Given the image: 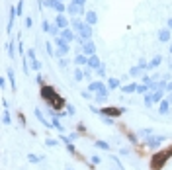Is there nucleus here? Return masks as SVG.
<instances>
[{
    "instance_id": "obj_1",
    "label": "nucleus",
    "mask_w": 172,
    "mask_h": 170,
    "mask_svg": "<svg viewBox=\"0 0 172 170\" xmlns=\"http://www.w3.org/2000/svg\"><path fill=\"white\" fill-rule=\"evenodd\" d=\"M41 96L45 98V102H49L51 108H63V106L66 104L61 96H57V92H55L51 86H43V88H41Z\"/></svg>"
},
{
    "instance_id": "obj_2",
    "label": "nucleus",
    "mask_w": 172,
    "mask_h": 170,
    "mask_svg": "<svg viewBox=\"0 0 172 170\" xmlns=\"http://www.w3.org/2000/svg\"><path fill=\"white\" fill-rule=\"evenodd\" d=\"M71 24H73L74 31L78 33V37H82L84 41L92 37V26H88L86 22H80V20H76V18H74V20L71 22Z\"/></svg>"
},
{
    "instance_id": "obj_3",
    "label": "nucleus",
    "mask_w": 172,
    "mask_h": 170,
    "mask_svg": "<svg viewBox=\"0 0 172 170\" xmlns=\"http://www.w3.org/2000/svg\"><path fill=\"white\" fill-rule=\"evenodd\" d=\"M172 155V149H164V150H160V153H157L155 155V158H152V170H160L162 166H164L166 162V158Z\"/></svg>"
},
{
    "instance_id": "obj_4",
    "label": "nucleus",
    "mask_w": 172,
    "mask_h": 170,
    "mask_svg": "<svg viewBox=\"0 0 172 170\" xmlns=\"http://www.w3.org/2000/svg\"><path fill=\"white\" fill-rule=\"evenodd\" d=\"M55 43H57V53H55V55H59V57H65V55H69V43H66L65 39L57 37V39H55Z\"/></svg>"
},
{
    "instance_id": "obj_5",
    "label": "nucleus",
    "mask_w": 172,
    "mask_h": 170,
    "mask_svg": "<svg viewBox=\"0 0 172 170\" xmlns=\"http://www.w3.org/2000/svg\"><path fill=\"white\" fill-rule=\"evenodd\" d=\"M164 139H166V137H162V135H155V133H152V135L147 139L145 143H147V147H151V149H159V145L162 143Z\"/></svg>"
},
{
    "instance_id": "obj_6",
    "label": "nucleus",
    "mask_w": 172,
    "mask_h": 170,
    "mask_svg": "<svg viewBox=\"0 0 172 170\" xmlns=\"http://www.w3.org/2000/svg\"><path fill=\"white\" fill-rule=\"evenodd\" d=\"M45 6H49V8H53V10H57L59 14H63L66 10V6L61 2V0H45Z\"/></svg>"
},
{
    "instance_id": "obj_7",
    "label": "nucleus",
    "mask_w": 172,
    "mask_h": 170,
    "mask_svg": "<svg viewBox=\"0 0 172 170\" xmlns=\"http://www.w3.org/2000/svg\"><path fill=\"white\" fill-rule=\"evenodd\" d=\"M82 51H84V55H88V57L96 55V45H94V41L92 39H86L84 43H82Z\"/></svg>"
},
{
    "instance_id": "obj_8",
    "label": "nucleus",
    "mask_w": 172,
    "mask_h": 170,
    "mask_svg": "<svg viewBox=\"0 0 172 170\" xmlns=\"http://www.w3.org/2000/svg\"><path fill=\"white\" fill-rule=\"evenodd\" d=\"M100 113H102V115H108V118H117V115L123 113V110H121V108H104V110H100Z\"/></svg>"
},
{
    "instance_id": "obj_9",
    "label": "nucleus",
    "mask_w": 172,
    "mask_h": 170,
    "mask_svg": "<svg viewBox=\"0 0 172 170\" xmlns=\"http://www.w3.org/2000/svg\"><path fill=\"white\" fill-rule=\"evenodd\" d=\"M66 12L71 14V16H76V14H78V16H82V14H86V12H84V6H78V4H73V2H71V4L66 6Z\"/></svg>"
},
{
    "instance_id": "obj_10",
    "label": "nucleus",
    "mask_w": 172,
    "mask_h": 170,
    "mask_svg": "<svg viewBox=\"0 0 172 170\" xmlns=\"http://www.w3.org/2000/svg\"><path fill=\"white\" fill-rule=\"evenodd\" d=\"M59 37H61V39H65L66 43H71L73 39H78V35H74L73 29H69V27H66V29H61V35H59Z\"/></svg>"
},
{
    "instance_id": "obj_11",
    "label": "nucleus",
    "mask_w": 172,
    "mask_h": 170,
    "mask_svg": "<svg viewBox=\"0 0 172 170\" xmlns=\"http://www.w3.org/2000/svg\"><path fill=\"white\" fill-rule=\"evenodd\" d=\"M69 24H71V22L66 20L65 14H59V16L55 18V26L59 27V29H66V27H69Z\"/></svg>"
},
{
    "instance_id": "obj_12",
    "label": "nucleus",
    "mask_w": 172,
    "mask_h": 170,
    "mask_svg": "<svg viewBox=\"0 0 172 170\" xmlns=\"http://www.w3.org/2000/svg\"><path fill=\"white\" fill-rule=\"evenodd\" d=\"M84 22L88 24V26H94V24H98V14L92 12V10H88V12L84 14Z\"/></svg>"
},
{
    "instance_id": "obj_13",
    "label": "nucleus",
    "mask_w": 172,
    "mask_h": 170,
    "mask_svg": "<svg viewBox=\"0 0 172 170\" xmlns=\"http://www.w3.org/2000/svg\"><path fill=\"white\" fill-rule=\"evenodd\" d=\"M159 39L162 41V43H166V41L172 39V29H168V27H164V29H160L159 31Z\"/></svg>"
},
{
    "instance_id": "obj_14",
    "label": "nucleus",
    "mask_w": 172,
    "mask_h": 170,
    "mask_svg": "<svg viewBox=\"0 0 172 170\" xmlns=\"http://www.w3.org/2000/svg\"><path fill=\"white\" fill-rule=\"evenodd\" d=\"M100 66H102V63H100V59L96 57V55L88 57V69H92V71H98Z\"/></svg>"
},
{
    "instance_id": "obj_15",
    "label": "nucleus",
    "mask_w": 172,
    "mask_h": 170,
    "mask_svg": "<svg viewBox=\"0 0 172 170\" xmlns=\"http://www.w3.org/2000/svg\"><path fill=\"white\" fill-rule=\"evenodd\" d=\"M106 88H108V86H104L100 80H96V82H90V86H88V90H90V92H96V94H98V92H104Z\"/></svg>"
},
{
    "instance_id": "obj_16",
    "label": "nucleus",
    "mask_w": 172,
    "mask_h": 170,
    "mask_svg": "<svg viewBox=\"0 0 172 170\" xmlns=\"http://www.w3.org/2000/svg\"><path fill=\"white\" fill-rule=\"evenodd\" d=\"M159 111H160V115H166V113L170 111V100H168V98L160 102V108H159Z\"/></svg>"
},
{
    "instance_id": "obj_17",
    "label": "nucleus",
    "mask_w": 172,
    "mask_h": 170,
    "mask_svg": "<svg viewBox=\"0 0 172 170\" xmlns=\"http://www.w3.org/2000/svg\"><path fill=\"white\" fill-rule=\"evenodd\" d=\"M108 94H110V88H106L104 92H98V94H96V102H98V104H104L108 100Z\"/></svg>"
},
{
    "instance_id": "obj_18",
    "label": "nucleus",
    "mask_w": 172,
    "mask_h": 170,
    "mask_svg": "<svg viewBox=\"0 0 172 170\" xmlns=\"http://www.w3.org/2000/svg\"><path fill=\"white\" fill-rule=\"evenodd\" d=\"M160 63H162V57H160V55H155V57H152V61L149 63V71H152L155 66H159Z\"/></svg>"
},
{
    "instance_id": "obj_19",
    "label": "nucleus",
    "mask_w": 172,
    "mask_h": 170,
    "mask_svg": "<svg viewBox=\"0 0 172 170\" xmlns=\"http://www.w3.org/2000/svg\"><path fill=\"white\" fill-rule=\"evenodd\" d=\"M35 115H37V119H39V121H41L43 125H45V127H51V123H49V121L45 119V115L41 113V110H39V108H35Z\"/></svg>"
},
{
    "instance_id": "obj_20",
    "label": "nucleus",
    "mask_w": 172,
    "mask_h": 170,
    "mask_svg": "<svg viewBox=\"0 0 172 170\" xmlns=\"http://www.w3.org/2000/svg\"><path fill=\"white\" fill-rule=\"evenodd\" d=\"M74 63H76V65H88V55H76V57H74Z\"/></svg>"
},
{
    "instance_id": "obj_21",
    "label": "nucleus",
    "mask_w": 172,
    "mask_h": 170,
    "mask_svg": "<svg viewBox=\"0 0 172 170\" xmlns=\"http://www.w3.org/2000/svg\"><path fill=\"white\" fill-rule=\"evenodd\" d=\"M152 133H155L152 129H139V137H141V139H145V141H147V139L151 137Z\"/></svg>"
},
{
    "instance_id": "obj_22",
    "label": "nucleus",
    "mask_w": 172,
    "mask_h": 170,
    "mask_svg": "<svg viewBox=\"0 0 172 170\" xmlns=\"http://www.w3.org/2000/svg\"><path fill=\"white\" fill-rule=\"evenodd\" d=\"M121 90L125 92V94H131V92H137V84L133 82V84H127V86H121Z\"/></svg>"
},
{
    "instance_id": "obj_23",
    "label": "nucleus",
    "mask_w": 172,
    "mask_h": 170,
    "mask_svg": "<svg viewBox=\"0 0 172 170\" xmlns=\"http://www.w3.org/2000/svg\"><path fill=\"white\" fill-rule=\"evenodd\" d=\"M152 104H155V98H152V92H147V94H145V106H147V108H151Z\"/></svg>"
},
{
    "instance_id": "obj_24",
    "label": "nucleus",
    "mask_w": 172,
    "mask_h": 170,
    "mask_svg": "<svg viewBox=\"0 0 172 170\" xmlns=\"http://www.w3.org/2000/svg\"><path fill=\"white\" fill-rule=\"evenodd\" d=\"M108 88H110V90L119 88V80H117V78H110V80H108Z\"/></svg>"
},
{
    "instance_id": "obj_25",
    "label": "nucleus",
    "mask_w": 172,
    "mask_h": 170,
    "mask_svg": "<svg viewBox=\"0 0 172 170\" xmlns=\"http://www.w3.org/2000/svg\"><path fill=\"white\" fill-rule=\"evenodd\" d=\"M96 147H98V149H102V150H108L110 149V143H106V141H96Z\"/></svg>"
},
{
    "instance_id": "obj_26",
    "label": "nucleus",
    "mask_w": 172,
    "mask_h": 170,
    "mask_svg": "<svg viewBox=\"0 0 172 170\" xmlns=\"http://www.w3.org/2000/svg\"><path fill=\"white\" fill-rule=\"evenodd\" d=\"M137 92H139V94H147V92H149V86L147 84H137Z\"/></svg>"
},
{
    "instance_id": "obj_27",
    "label": "nucleus",
    "mask_w": 172,
    "mask_h": 170,
    "mask_svg": "<svg viewBox=\"0 0 172 170\" xmlns=\"http://www.w3.org/2000/svg\"><path fill=\"white\" fill-rule=\"evenodd\" d=\"M8 78H10V82H12V88H16V76H14L12 69H8Z\"/></svg>"
},
{
    "instance_id": "obj_28",
    "label": "nucleus",
    "mask_w": 172,
    "mask_h": 170,
    "mask_svg": "<svg viewBox=\"0 0 172 170\" xmlns=\"http://www.w3.org/2000/svg\"><path fill=\"white\" fill-rule=\"evenodd\" d=\"M27 160H29V162H39V160H43V157H35V155H27Z\"/></svg>"
},
{
    "instance_id": "obj_29",
    "label": "nucleus",
    "mask_w": 172,
    "mask_h": 170,
    "mask_svg": "<svg viewBox=\"0 0 172 170\" xmlns=\"http://www.w3.org/2000/svg\"><path fill=\"white\" fill-rule=\"evenodd\" d=\"M129 74H131V76H139L141 74V66H133L131 71H129Z\"/></svg>"
},
{
    "instance_id": "obj_30",
    "label": "nucleus",
    "mask_w": 172,
    "mask_h": 170,
    "mask_svg": "<svg viewBox=\"0 0 172 170\" xmlns=\"http://www.w3.org/2000/svg\"><path fill=\"white\" fill-rule=\"evenodd\" d=\"M84 78V72L80 71V69H76V71H74V80H82Z\"/></svg>"
},
{
    "instance_id": "obj_31",
    "label": "nucleus",
    "mask_w": 172,
    "mask_h": 170,
    "mask_svg": "<svg viewBox=\"0 0 172 170\" xmlns=\"http://www.w3.org/2000/svg\"><path fill=\"white\" fill-rule=\"evenodd\" d=\"M2 121H4V123H12V118H10V113H8V111H4V115H2Z\"/></svg>"
},
{
    "instance_id": "obj_32",
    "label": "nucleus",
    "mask_w": 172,
    "mask_h": 170,
    "mask_svg": "<svg viewBox=\"0 0 172 170\" xmlns=\"http://www.w3.org/2000/svg\"><path fill=\"white\" fill-rule=\"evenodd\" d=\"M45 145H49V147H57V145H59V141H55V139H47Z\"/></svg>"
},
{
    "instance_id": "obj_33",
    "label": "nucleus",
    "mask_w": 172,
    "mask_h": 170,
    "mask_svg": "<svg viewBox=\"0 0 172 170\" xmlns=\"http://www.w3.org/2000/svg\"><path fill=\"white\" fill-rule=\"evenodd\" d=\"M96 72H98L100 76H106V66L102 65V66H100V69H98V71H96Z\"/></svg>"
},
{
    "instance_id": "obj_34",
    "label": "nucleus",
    "mask_w": 172,
    "mask_h": 170,
    "mask_svg": "<svg viewBox=\"0 0 172 170\" xmlns=\"http://www.w3.org/2000/svg\"><path fill=\"white\" fill-rule=\"evenodd\" d=\"M22 10H24V2H18V6H16V12H18V16L22 14Z\"/></svg>"
},
{
    "instance_id": "obj_35",
    "label": "nucleus",
    "mask_w": 172,
    "mask_h": 170,
    "mask_svg": "<svg viewBox=\"0 0 172 170\" xmlns=\"http://www.w3.org/2000/svg\"><path fill=\"white\" fill-rule=\"evenodd\" d=\"M8 49H10V57H14V55H16V47H14V43H10Z\"/></svg>"
},
{
    "instance_id": "obj_36",
    "label": "nucleus",
    "mask_w": 172,
    "mask_h": 170,
    "mask_svg": "<svg viewBox=\"0 0 172 170\" xmlns=\"http://www.w3.org/2000/svg\"><path fill=\"white\" fill-rule=\"evenodd\" d=\"M59 65H61V66H63V69H65V66H66V65H69V61H66V59H65V57H63V59H61V61H59Z\"/></svg>"
},
{
    "instance_id": "obj_37",
    "label": "nucleus",
    "mask_w": 172,
    "mask_h": 170,
    "mask_svg": "<svg viewBox=\"0 0 172 170\" xmlns=\"http://www.w3.org/2000/svg\"><path fill=\"white\" fill-rule=\"evenodd\" d=\"M33 26V20L31 18H26V27H31Z\"/></svg>"
},
{
    "instance_id": "obj_38",
    "label": "nucleus",
    "mask_w": 172,
    "mask_h": 170,
    "mask_svg": "<svg viewBox=\"0 0 172 170\" xmlns=\"http://www.w3.org/2000/svg\"><path fill=\"white\" fill-rule=\"evenodd\" d=\"M86 0H73V4H78V6H84Z\"/></svg>"
},
{
    "instance_id": "obj_39",
    "label": "nucleus",
    "mask_w": 172,
    "mask_h": 170,
    "mask_svg": "<svg viewBox=\"0 0 172 170\" xmlns=\"http://www.w3.org/2000/svg\"><path fill=\"white\" fill-rule=\"evenodd\" d=\"M66 111H69L71 115H74V108H73V106H66Z\"/></svg>"
},
{
    "instance_id": "obj_40",
    "label": "nucleus",
    "mask_w": 172,
    "mask_h": 170,
    "mask_svg": "<svg viewBox=\"0 0 172 170\" xmlns=\"http://www.w3.org/2000/svg\"><path fill=\"white\" fill-rule=\"evenodd\" d=\"M76 137H78V135H76V133H71V135H69V141H71V143H73V141H74V139H76Z\"/></svg>"
},
{
    "instance_id": "obj_41",
    "label": "nucleus",
    "mask_w": 172,
    "mask_h": 170,
    "mask_svg": "<svg viewBox=\"0 0 172 170\" xmlns=\"http://www.w3.org/2000/svg\"><path fill=\"white\" fill-rule=\"evenodd\" d=\"M82 96H84L86 100H90V98H92V94H90V92H82Z\"/></svg>"
},
{
    "instance_id": "obj_42",
    "label": "nucleus",
    "mask_w": 172,
    "mask_h": 170,
    "mask_svg": "<svg viewBox=\"0 0 172 170\" xmlns=\"http://www.w3.org/2000/svg\"><path fill=\"white\" fill-rule=\"evenodd\" d=\"M168 29H172V18L168 20Z\"/></svg>"
},
{
    "instance_id": "obj_43",
    "label": "nucleus",
    "mask_w": 172,
    "mask_h": 170,
    "mask_svg": "<svg viewBox=\"0 0 172 170\" xmlns=\"http://www.w3.org/2000/svg\"><path fill=\"white\" fill-rule=\"evenodd\" d=\"M170 55H172V45H170Z\"/></svg>"
},
{
    "instance_id": "obj_44",
    "label": "nucleus",
    "mask_w": 172,
    "mask_h": 170,
    "mask_svg": "<svg viewBox=\"0 0 172 170\" xmlns=\"http://www.w3.org/2000/svg\"><path fill=\"white\" fill-rule=\"evenodd\" d=\"M69 170H73V168H69Z\"/></svg>"
},
{
    "instance_id": "obj_45",
    "label": "nucleus",
    "mask_w": 172,
    "mask_h": 170,
    "mask_svg": "<svg viewBox=\"0 0 172 170\" xmlns=\"http://www.w3.org/2000/svg\"><path fill=\"white\" fill-rule=\"evenodd\" d=\"M61 2H63V0H61Z\"/></svg>"
}]
</instances>
